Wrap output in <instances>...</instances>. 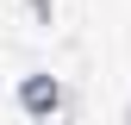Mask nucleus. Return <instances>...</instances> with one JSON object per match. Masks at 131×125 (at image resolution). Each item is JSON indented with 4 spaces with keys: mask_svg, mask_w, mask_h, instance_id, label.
I'll list each match as a JSON object with an SVG mask.
<instances>
[{
    "mask_svg": "<svg viewBox=\"0 0 131 125\" xmlns=\"http://www.w3.org/2000/svg\"><path fill=\"white\" fill-rule=\"evenodd\" d=\"M25 106H31V113H50V106H56V81L31 75V81H25Z\"/></svg>",
    "mask_w": 131,
    "mask_h": 125,
    "instance_id": "obj_1",
    "label": "nucleus"
}]
</instances>
